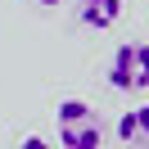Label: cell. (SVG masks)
I'll use <instances>...</instances> for the list:
<instances>
[{
	"label": "cell",
	"mask_w": 149,
	"mask_h": 149,
	"mask_svg": "<svg viewBox=\"0 0 149 149\" xmlns=\"http://www.w3.org/2000/svg\"><path fill=\"white\" fill-rule=\"evenodd\" d=\"M109 86L122 95L149 91V41H122L109 59Z\"/></svg>",
	"instance_id": "cell-1"
},
{
	"label": "cell",
	"mask_w": 149,
	"mask_h": 149,
	"mask_svg": "<svg viewBox=\"0 0 149 149\" xmlns=\"http://www.w3.org/2000/svg\"><path fill=\"white\" fill-rule=\"evenodd\" d=\"M54 122H59V145L63 149H100V140H104L100 118L86 100H63Z\"/></svg>",
	"instance_id": "cell-2"
},
{
	"label": "cell",
	"mask_w": 149,
	"mask_h": 149,
	"mask_svg": "<svg viewBox=\"0 0 149 149\" xmlns=\"http://www.w3.org/2000/svg\"><path fill=\"white\" fill-rule=\"evenodd\" d=\"M118 140L127 149H149V104L140 109H127L118 118Z\"/></svg>",
	"instance_id": "cell-3"
},
{
	"label": "cell",
	"mask_w": 149,
	"mask_h": 149,
	"mask_svg": "<svg viewBox=\"0 0 149 149\" xmlns=\"http://www.w3.org/2000/svg\"><path fill=\"white\" fill-rule=\"evenodd\" d=\"M77 18H81L86 27L104 32V27H113V23L122 18V0H77Z\"/></svg>",
	"instance_id": "cell-4"
},
{
	"label": "cell",
	"mask_w": 149,
	"mask_h": 149,
	"mask_svg": "<svg viewBox=\"0 0 149 149\" xmlns=\"http://www.w3.org/2000/svg\"><path fill=\"white\" fill-rule=\"evenodd\" d=\"M14 149H50V145H45V140H41V136H27V140H18V145H14Z\"/></svg>",
	"instance_id": "cell-5"
},
{
	"label": "cell",
	"mask_w": 149,
	"mask_h": 149,
	"mask_svg": "<svg viewBox=\"0 0 149 149\" xmlns=\"http://www.w3.org/2000/svg\"><path fill=\"white\" fill-rule=\"evenodd\" d=\"M36 5H63V0H36Z\"/></svg>",
	"instance_id": "cell-6"
}]
</instances>
